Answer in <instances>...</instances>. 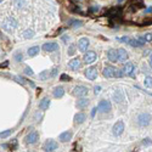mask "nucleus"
Segmentation results:
<instances>
[{
  "mask_svg": "<svg viewBox=\"0 0 152 152\" xmlns=\"http://www.w3.org/2000/svg\"><path fill=\"white\" fill-rule=\"evenodd\" d=\"M117 40H118V42H124V43H128V40H129V38H128V37H123V38H117Z\"/></svg>",
  "mask_w": 152,
  "mask_h": 152,
  "instance_id": "obj_39",
  "label": "nucleus"
},
{
  "mask_svg": "<svg viewBox=\"0 0 152 152\" xmlns=\"http://www.w3.org/2000/svg\"><path fill=\"white\" fill-rule=\"evenodd\" d=\"M6 66H8V61L5 63H3V65H0V67H6Z\"/></svg>",
  "mask_w": 152,
  "mask_h": 152,
  "instance_id": "obj_43",
  "label": "nucleus"
},
{
  "mask_svg": "<svg viewBox=\"0 0 152 152\" xmlns=\"http://www.w3.org/2000/svg\"><path fill=\"white\" fill-rule=\"evenodd\" d=\"M112 131H113V135L114 136H119L123 134L124 131V123H123V121H118L117 123L113 125L112 128Z\"/></svg>",
  "mask_w": 152,
  "mask_h": 152,
  "instance_id": "obj_7",
  "label": "nucleus"
},
{
  "mask_svg": "<svg viewBox=\"0 0 152 152\" xmlns=\"http://www.w3.org/2000/svg\"><path fill=\"white\" fill-rule=\"evenodd\" d=\"M144 84L146 88H152V77H146L144 80Z\"/></svg>",
  "mask_w": 152,
  "mask_h": 152,
  "instance_id": "obj_29",
  "label": "nucleus"
},
{
  "mask_svg": "<svg viewBox=\"0 0 152 152\" xmlns=\"http://www.w3.org/2000/svg\"><path fill=\"white\" fill-rule=\"evenodd\" d=\"M62 40H63V42H68V40H69V37H67V36L62 37Z\"/></svg>",
  "mask_w": 152,
  "mask_h": 152,
  "instance_id": "obj_42",
  "label": "nucleus"
},
{
  "mask_svg": "<svg viewBox=\"0 0 152 152\" xmlns=\"http://www.w3.org/2000/svg\"><path fill=\"white\" fill-rule=\"evenodd\" d=\"M100 91H101V86H95L94 88V92H95V95H97V94H100Z\"/></svg>",
  "mask_w": 152,
  "mask_h": 152,
  "instance_id": "obj_38",
  "label": "nucleus"
},
{
  "mask_svg": "<svg viewBox=\"0 0 152 152\" xmlns=\"http://www.w3.org/2000/svg\"><path fill=\"white\" fill-rule=\"evenodd\" d=\"M112 110V105L108 100H102L99 102L97 105V111L101 113H106V112H110V111Z\"/></svg>",
  "mask_w": 152,
  "mask_h": 152,
  "instance_id": "obj_3",
  "label": "nucleus"
},
{
  "mask_svg": "<svg viewBox=\"0 0 152 152\" xmlns=\"http://www.w3.org/2000/svg\"><path fill=\"white\" fill-rule=\"evenodd\" d=\"M144 40H145L146 43L152 42V33H146V34H145V37H144Z\"/></svg>",
  "mask_w": 152,
  "mask_h": 152,
  "instance_id": "obj_32",
  "label": "nucleus"
},
{
  "mask_svg": "<svg viewBox=\"0 0 152 152\" xmlns=\"http://www.w3.org/2000/svg\"><path fill=\"white\" fill-rule=\"evenodd\" d=\"M123 75H124L123 69H116V71H114V77L121 78V77H123Z\"/></svg>",
  "mask_w": 152,
  "mask_h": 152,
  "instance_id": "obj_31",
  "label": "nucleus"
},
{
  "mask_svg": "<svg viewBox=\"0 0 152 152\" xmlns=\"http://www.w3.org/2000/svg\"><path fill=\"white\" fill-rule=\"evenodd\" d=\"M26 144L27 145H34L38 140H39V134L38 131H32V133H29L28 135L26 136Z\"/></svg>",
  "mask_w": 152,
  "mask_h": 152,
  "instance_id": "obj_10",
  "label": "nucleus"
},
{
  "mask_svg": "<svg viewBox=\"0 0 152 152\" xmlns=\"http://www.w3.org/2000/svg\"><path fill=\"white\" fill-rule=\"evenodd\" d=\"M83 26V22L79 21V20H69L68 21V27H72V28H78Z\"/></svg>",
  "mask_w": 152,
  "mask_h": 152,
  "instance_id": "obj_23",
  "label": "nucleus"
},
{
  "mask_svg": "<svg viewBox=\"0 0 152 152\" xmlns=\"http://www.w3.org/2000/svg\"><path fill=\"white\" fill-rule=\"evenodd\" d=\"M142 145H144V146H151V145H152V140L149 139V138L144 139V140H142Z\"/></svg>",
  "mask_w": 152,
  "mask_h": 152,
  "instance_id": "obj_34",
  "label": "nucleus"
},
{
  "mask_svg": "<svg viewBox=\"0 0 152 152\" xmlns=\"http://www.w3.org/2000/svg\"><path fill=\"white\" fill-rule=\"evenodd\" d=\"M15 60H16V62H22V60H23V55H22V52L21 51H17V52H15Z\"/></svg>",
  "mask_w": 152,
  "mask_h": 152,
  "instance_id": "obj_28",
  "label": "nucleus"
},
{
  "mask_svg": "<svg viewBox=\"0 0 152 152\" xmlns=\"http://www.w3.org/2000/svg\"><path fill=\"white\" fill-rule=\"evenodd\" d=\"M43 50L45 52H52L58 50V44L57 43H45L43 45Z\"/></svg>",
  "mask_w": 152,
  "mask_h": 152,
  "instance_id": "obj_13",
  "label": "nucleus"
},
{
  "mask_svg": "<svg viewBox=\"0 0 152 152\" xmlns=\"http://www.w3.org/2000/svg\"><path fill=\"white\" fill-rule=\"evenodd\" d=\"M72 136H73L72 131L67 130V131H63V133H61L60 135H58V140H60L61 142H68L69 140L72 139Z\"/></svg>",
  "mask_w": 152,
  "mask_h": 152,
  "instance_id": "obj_14",
  "label": "nucleus"
},
{
  "mask_svg": "<svg viewBox=\"0 0 152 152\" xmlns=\"http://www.w3.org/2000/svg\"><path fill=\"white\" fill-rule=\"evenodd\" d=\"M88 88L84 86V85H78V86H75L74 89H73V95L74 96H77V97H84L88 95Z\"/></svg>",
  "mask_w": 152,
  "mask_h": 152,
  "instance_id": "obj_6",
  "label": "nucleus"
},
{
  "mask_svg": "<svg viewBox=\"0 0 152 152\" xmlns=\"http://www.w3.org/2000/svg\"><path fill=\"white\" fill-rule=\"evenodd\" d=\"M52 94H54V96L56 99H60V97H62L63 95H65V89H63L62 86H56L54 89V91H52Z\"/></svg>",
  "mask_w": 152,
  "mask_h": 152,
  "instance_id": "obj_20",
  "label": "nucleus"
},
{
  "mask_svg": "<svg viewBox=\"0 0 152 152\" xmlns=\"http://www.w3.org/2000/svg\"><path fill=\"white\" fill-rule=\"evenodd\" d=\"M118 1H119V3H121V1H123V0H118Z\"/></svg>",
  "mask_w": 152,
  "mask_h": 152,
  "instance_id": "obj_45",
  "label": "nucleus"
},
{
  "mask_svg": "<svg viewBox=\"0 0 152 152\" xmlns=\"http://www.w3.org/2000/svg\"><path fill=\"white\" fill-rule=\"evenodd\" d=\"M74 49H75V46H74V45H71V46L68 48V52H67V54H68V55H74Z\"/></svg>",
  "mask_w": 152,
  "mask_h": 152,
  "instance_id": "obj_37",
  "label": "nucleus"
},
{
  "mask_svg": "<svg viewBox=\"0 0 152 152\" xmlns=\"http://www.w3.org/2000/svg\"><path fill=\"white\" fill-rule=\"evenodd\" d=\"M26 3H27V0H15L16 6H18V8H23Z\"/></svg>",
  "mask_w": 152,
  "mask_h": 152,
  "instance_id": "obj_30",
  "label": "nucleus"
},
{
  "mask_svg": "<svg viewBox=\"0 0 152 152\" xmlns=\"http://www.w3.org/2000/svg\"><path fill=\"white\" fill-rule=\"evenodd\" d=\"M84 74L89 80H95L97 78V68L96 67H88L84 71Z\"/></svg>",
  "mask_w": 152,
  "mask_h": 152,
  "instance_id": "obj_8",
  "label": "nucleus"
},
{
  "mask_svg": "<svg viewBox=\"0 0 152 152\" xmlns=\"http://www.w3.org/2000/svg\"><path fill=\"white\" fill-rule=\"evenodd\" d=\"M57 74V68H54L51 71V73H50V77H55V75Z\"/></svg>",
  "mask_w": 152,
  "mask_h": 152,
  "instance_id": "obj_40",
  "label": "nucleus"
},
{
  "mask_svg": "<svg viewBox=\"0 0 152 152\" xmlns=\"http://www.w3.org/2000/svg\"><path fill=\"white\" fill-rule=\"evenodd\" d=\"M113 100L116 101V103H122L124 102V94L122 92V90H116L113 94Z\"/></svg>",
  "mask_w": 152,
  "mask_h": 152,
  "instance_id": "obj_17",
  "label": "nucleus"
},
{
  "mask_svg": "<svg viewBox=\"0 0 152 152\" xmlns=\"http://www.w3.org/2000/svg\"><path fill=\"white\" fill-rule=\"evenodd\" d=\"M33 36H34V33H33L32 29H26L25 33H23V37L26 39H31V38H33Z\"/></svg>",
  "mask_w": 152,
  "mask_h": 152,
  "instance_id": "obj_27",
  "label": "nucleus"
},
{
  "mask_svg": "<svg viewBox=\"0 0 152 152\" xmlns=\"http://www.w3.org/2000/svg\"><path fill=\"white\" fill-rule=\"evenodd\" d=\"M88 105H89V100H88V99H79V100L77 101V107L78 108H85L86 106H88Z\"/></svg>",
  "mask_w": 152,
  "mask_h": 152,
  "instance_id": "obj_24",
  "label": "nucleus"
},
{
  "mask_svg": "<svg viewBox=\"0 0 152 152\" xmlns=\"http://www.w3.org/2000/svg\"><path fill=\"white\" fill-rule=\"evenodd\" d=\"M89 44H90V42H89V39L88 38H80L79 40H78V49L80 50V51H86L88 50V46H89Z\"/></svg>",
  "mask_w": 152,
  "mask_h": 152,
  "instance_id": "obj_11",
  "label": "nucleus"
},
{
  "mask_svg": "<svg viewBox=\"0 0 152 152\" xmlns=\"http://www.w3.org/2000/svg\"><path fill=\"white\" fill-rule=\"evenodd\" d=\"M17 27H18V22H17V21L14 18V17H9V18L3 23V28H4L6 32H11L12 29H15V28H17Z\"/></svg>",
  "mask_w": 152,
  "mask_h": 152,
  "instance_id": "obj_1",
  "label": "nucleus"
},
{
  "mask_svg": "<svg viewBox=\"0 0 152 152\" xmlns=\"http://www.w3.org/2000/svg\"><path fill=\"white\" fill-rule=\"evenodd\" d=\"M80 66H81V62H80V60L78 57H74L68 62V67L71 69H73V71H78V69L80 68Z\"/></svg>",
  "mask_w": 152,
  "mask_h": 152,
  "instance_id": "obj_12",
  "label": "nucleus"
},
{
  "mask_svg": "<svg viewBox=\"0 0 152 152\" xmlns=\"http://www.w3.org/2000/svg\"><path fill=\"white\" fill-rule=\"evenodd\" d=\"M150 66H151V68H152V55L150 56Z\"/></svg>",
  "mask_w": 152,
  "mask_h": 152,
  "instance_id": "obj_44",
  "label": "nucleus"
},
{
  "mask_svg": "<svg viewBox=\"0 0 152 152\" xmlns=\"http://www.w3.org/2000/svg\"><path fill=\"white\" fill-rule=\"evenodd\" d=\"M75 1H80V0H75Z\"/></svg>",
  "mask_w": 152,
  "mask_h": 152,
  "instance_id": "obj_46",
  "label": "nucleus"
},
{
  "mask_svg": "<svg viewBox=\"0 0 152 152\" xmlns=\"http://www.w3.org/2000/svg\"><path fill=\"white\" fill-rule=\"evenodd\" d=\"M1 1H3V0H0V3H1Z\"/></svg>",
  "mask_w": 152,
  "mask_h": 152,
  "instance_id": "obj_47",
  "label": "nucleus"
},
{
  "mask_svg": "<svg viewBox=\"0 0 152 152\" xmlns=\"http://www.w3.org/2000/svg\"><path fill=\"white\" fill-rule=\"evenodd\" d=\"M107 58L110 61H112V62H117V50L110 49L107 51Z\"/></svg>",
  "mask_w": 152,
  "mask_h": 152,
  "instance_id": "obj_22",
  "label": "nucleus"
},
{
  "mask_svg": "<svg viewBox=\"0 0 152 152\" xmlns=\"http://www.w3.org/2000/svg\"><path fill=\"white\" fill-rule=\"evenodd\" d=\"M128 54H127V51L124 49H118L117 50V61H119V62H124L128 60Z\"/></svg>",
  "mask_w": 152,
  "mask_h": 152,
  "instance_id": "obj_15",
  "label": "nucleus"
},
{
  "mask_svg": "<svg viewBox=\"0 0 152 152\" xmlns=\"http://www.w3.org/2000/svg\"><path fill=\"white\" fill-rule=\"evenodd\" d=\"M39 51H40L39 46H32V48L28 49V56H29V57H34L36 55H38Z\"/></svg>",
  "mask_w": 152,
  "mask_h": 152,
  "instance_id": "obj_25",
  "label": "nucleus"
},
{
  "mask_svg": "<svg viewBox=\"0 0 152 152\" xmlns=\"http://www.w3.org/2000/svg\"><path fill=\"white\" fill-rule=\"evenodd\" d=\"M25 73H26L27 75H33V74H34V73H33V69H32L31 67H28V66L25 67Z\"/></svg>",
  "mask_w": 152,
  "mask_h": 152,
  "instance_id": "obj_35",
  "label": "nucleus"
},
{
  "mask_svg": "<svg viewBox=\"0 0 152 152\" xmlns=\"http://www.w3.org/2000/svg\"><path fill=\"white\" fill-rule=\"evenodd\" d=\"M114 71H116V69H114L113 67L107 66V67H105V68H103L102 74H103V77H105V78H113V77H114Z\"/></svg>",
  "mask_w": 152,
  "mask_h": 152,
  "instance_id": "obj_16",
  "label": "nucleus"
},
{
  "mask_svg": "<svg viewBox=\"0 0 152 152\" xmlns=\"http://www.w3.org/2000/svg\"><path fill=\"white\" fill-rule=\"evenodd\" d=\"M123 73H124V75H128V77L134 78V77H135V74H136V68H135V66H134L133 63L128 62L127 65H124V67H123Z\"/></svg>",
  "mask_w": 152,
  "mask_h": 152,
  "instance_id": "obj_4",
  "label": "nucleus"
},
{
  "mask_svg": "<svg viewBox=\"0 0 152 152\" xmlns=\"http://www.w3.org/2000/svg\"><path fill=\"white\" fill-rule=\"evenodd\" d=\"M86 119V116L83 113V112H79L74 116V124H81V123H84Z\"/></svg>",
  "mask_w": 152,
  "mask_h": 152,
  "instance_id": "obj_19",
  "label": "nucleus"
},
{
  "mask_svg": "<svg viewBox=\"0 0 152 152\" xmlns=\"http://www.w3.org/2000/svg\"><path fill=\"white\" fill-rule=\"evenodd\" d=\"M58 147V144L55 141V140H46L45 141V144L43 145V150L44 151H46V152H51V151H55L56 149Z\"/></svg>",
  "mask_w": 152,
  "mask_h": 152,
  "instance_id": "obj_9",
  "label": "nucleus"
},
{
  "mask_svg": "<svg viewBox=\"0 0 152 152\" xmlns=\"http://www.w3.org/2000/svg\"><path fill=\"white\" fill-rule=\"evenodd\" d=\"M151 114L150 113H141L138 117V124L140 127H147L151 123Z\"/></svg>",
  "mask_w": 152,
  "mask_h": 152,
  "instance_id": "obj_2",
  "label": "nucleus"
},
{
  "mask_svg": "<svg viewBox=\"0 0 152 152\" xmlns=\"http://www.w3.org/2000/svg\"><path fill=\"white\" fill-rule=\"evenodd\" d=\"M96 111H97V107H95V108H92V111H91V117H94V116H95V113H96Z\"/></svg>",
  "mask_w": 152,
  "mask_h": 152,
  "instance_id": "obj_41",
  "label": "nucleus"
},
{
  "mask_svg": "<svg viewBox=\"0 0 152 152\" xmlns=\"http://www.w3.org/2000/svg\"><path fill=\"white\" fill-rule=\"evenodd\" d=\"M49 106H50V99H49V97H44L43 100L39 102V108H40V110H43V111L48 110Z\"/></svg>",
  "mask_w": 152,
  "mask_h": 152,
  "instance_id": "obj_21",
  "label": "nucleus"
},
{
  "mask_svg": "<svg viewBox=\"0 0 152 152\" xmlns=\"http://www.w3.org/2000/svg\"><path fill=\"white\" fill-rule=\"evenodd\" d=\"M49 77H50V72L49 71H44V72H42L39 74V79L40 80H46Z\"/></svg>",
  "mask_w": 152,
  "mask_h": 152,
  "instance_id": "obj_26",
  "label": "nucleus"
},
{
  "mask_svg": "<svg viewBox=\"0 0 152 152\" xmlns=\"http://www.w3.org/2000/svg\"><path fill=\"white\" fill-rule=\"evenodd\" d=\"M10 134H11V130H6V131H4V133H0V138L5 139V138H8Z\"/></svg>",
  "mask_w": 152,
  "mask_h": 152,
  "instance_id": "obj_36",
  "label": "nucleus"
},
{
  "mask_svg": "<svg viewBox=\"0 0 152 152\" xmlns=\"http://www.w3.org/2000/svg\"><path fill=\"white\" fill-rule=\"evenodd\" d=\"M145 40L144 39H129L128 40V44H129L130 46H134V48H141V46H144V43Z\"/></svg>",
  "mask_w": 152,
  "mask_h": 152,
  "instance_id": "obj_18",
  "label": "nucleus"
},
{
  "mask_svg": "<svg viewBox=\"0 0 152 152\" xmlns=\"http://www.w3.org/2000/svg\"><path fill=\"white\" fill-rule=\"evenodd\" d=\"M60 79H61V81H68V80H71V77H69L68 74H61V77H60Z\"/></svg>",
  "mask_w": 152,
  "mask_h": 152,
  "instance_id": "obj_33",
  "label": "nucleus"
},
{
  "mask_svg": "<svg viewBox=\"0 0 152 152\" xmlns=\"http://www.w3.org/2000/svg\"><path fill=\"white\" fill-rule=\"evenodd\" d=\"M96 58H97V55L95 51H88L84 54L83 60H84L85 65H91V63H94L96 61Z\"/></svg>",
  "mask_w": 152,
  "mask_h": 152,
  "instance_id": "obj_5",
  "label": "nucleus"
}]
</instances>
